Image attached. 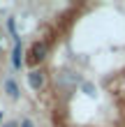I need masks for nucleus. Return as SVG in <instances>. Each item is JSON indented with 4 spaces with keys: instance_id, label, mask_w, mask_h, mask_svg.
I'll return each mask as SVG.
<instances>
[{
    "instance_id": "f257e3e1",
    "label": "nucleus",
    "mask_w": 125,
    "mask_h": 127,
    "mask_svg": "<svg viewBox=\"0 0 125 127\" xmlns=\"http://www.w3.org/2000/svg\"><path fill=\"white\" fill-rule=\"evenodd\" d=\"M46 51H49V46H46V42H35L33 46H30V53H28V65H37V63H42L44 58H46Z\"/></svg>"
},
{
    "instance_id": "f03ea898",
    "label": "nucleus",
    "mask_w": 125,
    "mask_h": 127,
    "mask_svg": "<svg viewBox=\"0 0 125 127\" xmlns=\"http://www.w3.org/2000/svg\"><path fill=\"white\" fill-rule=\"evenodd\" d=\"M28 83H30L33 90H42V86H44V72L42 69H30V74H28Z\"/></svg>"
},
{
    "instance_id": "7ed1b4c3",
    "label": "nucleus",
    "mask_w": 125,
    "mask_h": 127,
    "mask_svg": "<svg viewBox=\"0 0 125 127\" xmlns=\"http://www.w3.org/2000/svg\"><path fill=\"white\" fill-rule=\"evenodd\" d=\"M21 53H23V49H21V42L16 39V44H14V53H12V67H14V69H21V65H23Z\"/></svg>"
},
{
    "instance_id": "20e7f679",
    "label": "nucleus",
    "mask_w": 125,
    "mask_h": 127,
    "mask_svg": "<svg viewBox=\"0 0 125 127\" xmlns=\"http://www.w3.org/2000/svg\"><path fill=\"white\" fill-rule=\"evenodd\" d=\"M5 90H7V95H9L12 99H19V95H21V90H19V86L14 83L12 79H7V81H5Z\"/></svg>"
},
{
    "instance_id": "39448f33",
    "label": "nucleus",
    "mask_w": 125,
    "mask_h": 127,
    "mask_svg": "<svg viewBox=\"0 0 125 127\" xmlns=\"http://www.w3.org/2000/svg\"><path fill=\"white\" fill-rule=\"evenodd\" d=\"M19 127H35V123L30 120V118H23V120H21V125Z\"/></svg>"
},
{
    "instance_id": "423d86ee",
    "label": "nucleus",
    "mask_w": 125,
    "mask_h": 127,
    "mask_svg": "<svg viewBox=\"0 0 125 127\" xmlns=\"http://www.w3.org/2000/svg\"><path fill=\"white\" fill-rule=\"evenodd\" d=\"M2 127H19V123H5Z\"/></svg>"
},
{
    "instance_id": "0eeeda50",
    "label": "nucleus",
    "mask_w": 125,
    "mask_h": 127,
    "mask_svg": "<svg viewBox=\"0 0 125 127\" xmlns=\"http://www.w3.org/2000/svg\"><path fill=\"white\" fill-rule=\"evenodd\" d=\"M0 120H2V113H0Z\"/></svg>"
},
{
    "instance_id": "6e6552de",
    "label": "nucleus",
    "mask_w": 125,
    "mask_h": 127,
    "mask_svg": "<svg viewBox=\"0 0 125 127\" xmlns=\"http://www.w3.org/2000/svg\"><path fill=\"white\" fill-rule=\"evenodd\" d=\"M0 46H2V44H0Z\"/></svg>"
}]
</instances>
